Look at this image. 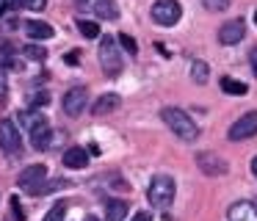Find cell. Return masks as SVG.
<instances>
[{"label":"cell","instance_id":"1","mask_svg":"<svg viewBox=\"0 0 257 221\" xmlns=\"http://www.w3.org/2000/svg\"><path fill=\"white\" fill-rule=\"evenodd\" d=\"M161 119L166 122L169 130H172L177 138H183V141H196V138H199V127H196V122L191 119L183 108H163Z\"/></svg>","mask_w":257,"mask_h":221},{"label":"cell","instance_id":"2","mask_svg":"<svg viewBox=\"0 0 257 221\" xmlns=\"http://www.w3.org/2000/svg\"><path fill=\"white\" fill-rule=\"evenodd\" d=\"M20 119L25 122V127H28V136H31V144H34L36 149H47V147H50L53 130H50L47 119L39 114V111H25Z\"/></svg>","mask_w":257,"mask_h":221},{"label":"cell","instance_id":"3","mask_svg":"<svg viewBox=\"0 0 257 221\" xmlns=\"http://www.w3.org/2000/svg\"><path fill=\"white\" fill-rule=\"evenodd\" d=\"M174 180L169 174H155L152 177V182H150V188H147V199H150V204L152 207H158V210H166L169 204L174 202Z\"/></svg>","mask_w":257,"mask_h":221},{"label":"cell","instance_id":"4","mask_svg":"<svg viewBox=\"0 0 257 221\" xmlns=\"http://www.w3.org/2000/svg\"><path fill=\"white\" fill-rule=\"evenodd\" d=\"M100 64L108 77H116L122 72V55H119V42L113 36L100 33Z\"/></svg>","mask_w":257,"mask_h":221},{"label":"cell","instance_id":"5","mask_svg":"<svg viewBox=\"0 0 257 221\" xmlns=\"http://www.w3.org/2000/svg\"><path fill=\"white\" fill-rule=\"evenodd\" d=\"M150 17L155 25L161 28H172L180 22V17H183V6L177 3V0H155L150 9Z\"/></svg>","mask_w":257,"mask_h":221},{"label":"cell","instance_id":"6","mask_svg":"<svg viewBox=\"0 0 257 221\" xmlns=\"http://www.w3.org/2000/svg\"><path fill=\"white\" fill-rule=\"evenodd\" d=\"M254 136H257V111H249L240 119H235L227 133L229 141H246V138H254Z\"/></svg>","mask_w":257,"mask_h":221},{"label":"cell","instance_id":"7","mask_svg":"<svg viewBox=\"0 0 257 221\" xmlns=\"http://www.w3.org/2000/svg\"><path fill=\"white\" fill-rule=\"evenodd\" d=\"M86 105H89V91H86V86L69 88V91L64 94V99H61L64 114H67V116H75V119H78V116L86 111Z\"/></svg>","mask_w":257,"mask_h":221},{"label":"cell","instance_id":"8","mask_svg":"<svg viewBox=\"0 0 257 221\" xmlns=\"http://www.w3.org/2000/svg\"><path fill=\"white\" fill-rule=\"evenodd\" d=\"M196 166L202 169V174H207V177H221V174H227L229 171V163L224 158H218L216 152H196Z\"/></svg>","mask_w":257,"mask_h":221},{"label":"cell","instance_id":"9","mask_svg":"<svg viewBox=\"0 0 257 221\" xmlns=\"http://www.w3.org/2000/svg\"><path fill=\"white\" fill-rule=\"evenodd\" d=\"M20 147H23V136H20L17 125L12 119H0V149L17 155Z\"/></svg>","mask_w":257,"mask_h":221},{"label":"cell","instance_id":"10","mask_svg":"<svg viewBox=\"0 0 257 221\" xmlns=\"http://www.w3.org/2000/svg\"><path fill=\"white\" fill-rule=\"evenodd\" d=\"M47 180V166H42V163H34V166H28V169H23V174H20V188H25L28 193H39V185Z\"/></svg>","mask_w":257,"mask_h":221},{"label":"cell","instance_id":"11","mask_svg":"<svg viewBox=\"0 0 257 221\" xmlns=\"http://www.w3.org/2000/svg\"><path fill=\"white\" fill-rule=\"evenodd\" d=\"M243 36H246V22L243 20H227L221 28H218V42H221L224 47L238 44Z\"/></svg>","mask_w":257,"mask_h":221},{"label":"cell","instance_id":"12","mask_svg":"<svg viewBox=\"0 0 257 221\" xmlns=\"http://www.w3.org/2000/svg\"><path fill=\"white\" fill-rule=\"evenodd\" d=\"M227 218L229 221H257V204L254 202H235V204H229V210H227Z\"/></svg>","mask_w":257,"mask_h":221},{"label":"cell","instance_id":"13","mask_svg":"<svg viewBox=\"0 0 257 221\" xmlns=\"http://www.w3.org/2000/svg\"><path fill=\"white\" fill-rule=\"evenodd\" d=\"M119 105H122L119 94H102V97L94 99V105H91V114H94V116H108V114H113Z\"/></svg>","mask_w":257,"mask_h":221},{"label":"cell","instance_id":"14","mask_svg":"<svg viewBox=\"0 0 257 221\" xmlns=\"http://www.w3.org/2000/svg\"><path fill=\"white\" fill-rule=\"evenodd\" d=\"M61 160H64L67 169H86V163H89V152H86L83 147H69Z\"/></svg>","mask_w":257,"mask_h":221},{"label":"cell","instance_id":"15","mask_svg":"<svg viewBox=\"0 0 257 221\" xmlns=\"http://www.w3.org/2000/svg\"><path fill=\"white\" fill-rule=\"evenodd\" d=\"M25 33L31 36V42H42V39H53V25L42 20H28L25 22Z\"/></svg>","mask_w":257,"mask_h":221},{"label":"cell","instance_id":"16","mask_svg":"<svg viewBox=\"0 0 257 221\" xmlns=\"http://www.w3.org/2000/svg\"><path fill=\"white\" fill-rule=\"evenodd\" d=\"M127 215V202L124 199H111L105 204V221H124Z\"/></svg>","mask_w":257,"mask_h":221},{"label":"cell","instance_id":"17","mask_svg":"<svg viewBox=\"0 0 257 221\" xmlns=\"http://www.w3.org/2000/svg\"><path fill=\"white\" fill-rule=\"evenodd\" d=\"M94 14L100 17V20H119V6L113 3V0H97Z\"/></svg>","mask_w":257,"mask_h":221},{"label":"cell","instance_id":"18","mask_svg":"<svg viewBox=\"0 0 257 221\" xmlns=\"http://www.w3.org/2000/svg\"><path fill=\"white\" fill-rule=\"evenodd\" d=\"M221 91L224 94H232V97H243L249 88H246L243 80H235V77H221Z\"/></svg>","mask_w":257,"mask_h":221},{"label":"cell","instance_id":"19","mask_svg":"<svg viewBox=\"0 0 257 221\" xmlns=\"http://www.w3.org/2000/svg\"><path fill=\"white\" fill-rule=\"evenodd\" d=\"M207 77H210V66H207L205 61H194V64H191V80H194L196 86H205Z\"/></svg>","mask_w":257,"mask_h":221},{"label":"cell","instance_id":"20","mask_svg":"<svg viewBox=\"0 0 257 221\" xmlns=\"http://www.w3.org/2000/svg\"><path fill=\"white\" fill-rule=\"evenodd\" d=\"M23 53H25V58H31V61H45V58H47V50L42 47V44H34V42L25 44Z\"/></svg>","mask_w":257,"mask_h":221},{"label":"cell","instance_id":"21","mask_svg":"<svg viewBox=\"0 0 257 221\" xmlns=\"http://www.w3.org/2000/svg\"><path fill=\"white\" fill-rule=\"evenodd\" d=\"M78 28H80V33H83V36L86 39H97V36H100V25H97V22H91V20H80L78 22Z\"/></svg>","mask_w":257,"mask_h":221},{"label":"cell","instance_id":"22","mask_svg":"<svg viewBox=\"0 0 257 221\" xmlns=\"http://www.w3.org/2000/svg\"><path fill=\"white\" fill-rule=\"evenodd\" d=\"M64 213H67V202H56L50 210H47L45 221H64Z\"/></svg>","mask_w":257,"mask_h":221},{"label":"cell","instance_id":"23","mask_svg":"<svg viewBox=\"0 0 257 221\" xmlns=\"http://www.w3.org/2000/svg\"><path fill=\"white\" fill-rule=\"evenodd\" d=\"M9 102V72L3 69V64H0V108Z\"/></svg>","mask_w":257,"mask_h":221},{"label":"cell","instance_id":"24","mask_svg":"<svg viewBox=\"0 0 257 221\" xmlns=\"http://www.w3.org/2000/svg\"><path fill=\"white\" fill-rule=\"evenodd\" d=\"M229 3H232V0H202V6H205L207 11H213V14H218V11H227Z\"/></svg>","mask_w":257,"mask_h":221},{"label":"cell","instance_id":"25","mask_svg":"<svg viewBox=\"0 0 257 221\" xmlns=\"http://www.w3.org/2000/svg\"><path fill=\"white\" fill-rule=\"evenodd\" d=\"M119 44H122V47L127 50L130 55L139 53V44H136V39H133V36H127V33H119Z\"/></svg>","mask_w":257,"mask_h":221},{"label":"cell","instance_id":"26","mask_svg":"<svg viewBox=\"0 0 257 221\" xmlns=\"http://www.w3.org/2000/svg\"><path fill=\"white\" fill-rule=\"evenodd\" d=\"M23 9H28V11H45V6H47V0H17Z\"/></svg>","mask_w":257,"mask_h":221},{"label":"cell","instance_id":"27","mask_svg":"<svg viewBox=\"0 0 257 221\" xmlns=\"http://www.w3.org/2000/svg\"><path fill=\"white\" fill-rule=\"evenodd\" d=\"M64 61H67L69 66H75L80 61V53H78V50H75V53H67V55H64Z\"/></svg>","mask_w":257,"mask_h":221},{"label":"cell","instance_id":"28","mask_svg":"<svg viewBox=\"0 0 257 221\" xmlns=\"http://www.w3.org/2000/svg\"><path fill=\"white\" fill-rule=\"evenodd\" d=\"M249 64H251V72H254V77H257V47H251V53H249Z\"/></svg>","mask_w":257,"mask_h":221},{"label":"cell","instance_id":"29","mask_svg":"<svg viewBox=\"0 0 257 221\" xmlns=\"http://www.w3.org/2000/svg\"><path fill=\"white\" fill-rule=\"evenodd\" d=\"M47 102V94H36L34 99H31V108H36V105H45Z\"/></svg>","mask_w":257,"mask_h":221},{"label":"cell","instance_id":"30","mask_svg":"<svg viewBox=\"0 0 257 221\" xmlns=\"http://www.w3.org/2000/svg\"><path fill=\"white\" fill-rule=\"evenodd\" d=\"M130 221H152V215L141 210V213H136V215H133V218H130Z\"/></svg>","mask_w":257,"mask_h":221},{"label":"cell","instance_id":"31","mask_svg":"<svg viewBox=\"0 0 257 221\" xmlns=\"http://www.w3.org/2000/svg\"><path fill=\"white\" fill-rule=\"evenodd\" d=\"M9 3H12V0H0V14H3V11L9 9Z\"/></svg>","mask_w":257,"mask_h":221},{"label":"cell","instance_id":"32","mask_svg":"<svg viewBox=\"0 0 257 221\" xmlns=\"http://www.w3.org/2000/svg\"><path fill=\"white\" fill-rule=\"evenodd\" d=\"M251 174H254V177H257V158H254V160H251Z\"/></svg>","mask_w":257,"mask_h":221},{"label":"cell","instance_id":"33","mask_svg":"<svg viewBox=\"0 0 257 221\" xmlns=\"http://www.w3.org/2000/svg\"><path fill=\"white\" fill-rule=\"evenodd\" d=\"M83 221H100V218H97V215H86Z\"/></svg>","mask_w":257,"mask_h":221},{"label":"cell","instance_id":"34","mask_svg":"<svg viewBox=\"0 0 257 221\" xmlns=\"http://www.w3.org/2000/svg\"><path fill=\"white\" fill-rule=\"evenodd\" d=\"M78 3H89V0H78Z\"/></svg>","mask_w":257,"mask_h":221},{"label":"cell","instance_id":"35","mask_svg":"<svg viewBox=\"0 0 257 221\" xmlns=\"http://www.w3.org/2000/svg\"><path fill=\"white\" fill-rule=\"evenodd\" d=\"M254 22H257V11H254Z\"/></svg>","mask_w":257,"mask_h":221}]
</instances>
